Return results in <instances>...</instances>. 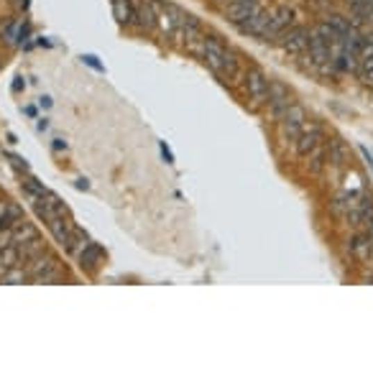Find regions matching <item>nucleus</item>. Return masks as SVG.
Segmentation results:
<instances>
[{"instance_id": "1", "label": "nucleus", "mask_w": 373, "mask_h": 375, "mask_svg": "<svg viewBox=\"0 0 373 375\" xmlns=\"http://www.w3.org/2000/svg\"><path fill=\"white\" fill-rule=\"evenodd\" d=\"M192 54H197L202 62L215 72V74H220V77H228V79H235L238 77V56L233 54L228 47H222L217 39H202L199 47L192 49Z\"/></svg>"}, {"instance_id": "2", "label": "nucleus", "mask_w": 373, "mask_h": 375, "mask_svg": "<svg viewBox=\"0 0 373 375\" xmlns=\"http://www.w3.org/2000/svg\"><path fill=\"white\" fill-rule=\"evenodd\" d=\"M243 85H246L248 100L254 108H263L269 102V85L271 79L263 74L258 67H248L246 74H243Z\"/></svg>"}, {"instance_id": "3", "label": "nucleus", "mask_w": 373, "mask_h": 375, "mask_svg": "<svg viewBox=\"0 0 373 375\" xmlns=\"http://www.w3.org/2000/svg\"><path fill=\"white\" fill-rule=\"evenodd\" d=\"M279 123H281V138L289 141V143H294L297 138H299V133H302L304 123H307V110H304L302 105H297V102H294Z\"/></svg>"}, {"instance_id": "4", "label": "nucleus", "mask_w": 373, "mask_h": 375, "mask_svg": "<svg viewBox=\"0 0 373 375\" xmlns=\"http://www.w3.org/2000/svg\"><path fill=\"white\" fill-rule=\"evenodd\" d=\"M266 105L271 108V115L276 117V120H281L286 110L294 105L292 90H289L284 82H279V79H271V85H269V102H266Z\"/></svg>"}, {"instance_id": "5", "label": "nucleus", "mask_w": 373, "mask_h": 375, "mask_svg": "<svg viewBox=\"0 0 373 375\" xmlns=\"http://www.w3.org/2000/svg\"><path fill=\"white\" fill-rule=\"evenodd\" d=\"M310 28H304V26H292L289 31L281 36V47H284L286 54L292 56H304L310 51Z\"/></svg>"}, {"instance_id": "6", "label": "nucleus", "mask_w": 373, "mask_h": 375, "mask_svg": "<svg viewBox=\"0 0 373 375\" xmlns=\"http://www.w3.org/2000/svg\"><path fill=\"white\" fill-rule=\"evenodd\" d=\"M294 26V10L289 8H279L276 13H271L269 26H266V33H263V41H279L289 28Z\"/></svg>"}, {"instance_id": "7", "label": "nucleus", "mask_w": 373, "mask_h": 375, "mask_svg": "<svg viewBox=\"0 0 373 375\" xmlns=\"http://www.w3.org/2000/svg\"><path fill=\"white\" fill-rule=\"evenodd\" d=\"M320 143H325V131H322V128H320L317 123H312L310 128L304 125L302 133H299V138L294 141V146H297V153H299V156L307 158V156L312 153V151L317 149Z\"/></svg>"}, {"instance_id": "8", "label": "nucleus", "mask_w": 373, "mask_h": 375, "mask_svg": "<svg viewBox=\"0 0 373 375\" xmlns=\"http://www.w3.org/2000/svg\"><path fill=\"white\" fill-rule=\"evenodd\" d=\"M33 210H36L39 219H44L47 225L54 217H59V215H69V212H67V207H64V202L54 194V192H47V194L41 197L39 202H33Z\"/></svg>"}, {"instance_id": "9", "label": "nucleus", "mask_w": 373, "mask_h": 375, "mask_svg": "<svg viewBox=\"0 0 373 375\" xmlns=\"http://www.w3.org/2000/svg\"><path fill=\"white\" fill-rule=\"evenodd\" d=\"M258 8H261L258 0H231V3L222 8V13H225V18H228L233 26H240L246 18L254 16Z\"/></svg>"}, {"instance_id": "10", "label": "nucleus", "mask_w": 373, "mask_h": 375, "mask_svg": "<svg viewBox=\"0 0 373 375\" xmlns=\"http://www.w3.org/2000/svg\"><path fill=\"white\" fill-rule=\"evenodd\" d=\"M358 77L365 85H373V33L363 39V47L358 51Z\"/></svg>"}, {"instance_id": "11", "label": "nucleus", "mask_w": 373, "mask_h": 375, "mask_svg": "<svg viewBox=\"0 0 373 375\" xmlns=\"http://www.w3.org/2000/svg\"><path fill=\"white\" fill-rule=\"evenodd\" d=\"M269 18L271 13L269 10L258 8L251 18H246L243 24L238 26L240 33H246V36H256V39H263V33H266V26H269Z\"/></svg>"}, {"instance_id": "12", "label": "nucleus", "mask_w": 373, "mask_h": 375, "mask_svg": "<svg viewBox=\"0 0 373 375\" xmlns=\"http://www.w3.org/2000/svg\"><path fill=\"white\" fill-rule=\"evenodd\" d=\"M49 230L54 235V240L59 242L62 248H67V242H69L72 238V230H74V222L69 219V215H59V217H54L49 222Z\"/></svg>"}, {"instance_id": "13", "label": "nucleus", "mask_w": 373, "mask_h": 375, "mask_svg": "<svg viewBox=\"0 0 373 375\" xmlns=\"http://www.w3.org/2000/svg\"><path fill=\"white\" fill-rule=\"evenodd\" d=\"M133 24L141 28H154L156 26V10L149 0H135L133 3Z\"/></svg>"}, {"instance_id": "14", "label": "nucleus", "mask_w": 373, "mask_h": 375, "mask_svg": "<svg viewBox=\"0 0 373 375\" xmlns=\"http://www.w3.org/2000/svg\"><path fill=\"white\" fill-rule=\"evenodd\" d=\"M103 258H105L103 248H100V245H95V242H90L88 248H85V250L80 253V258H77V260H80V268H82V271L92 274V271H97V268H100Z\"/></svg>"}, {"instance_id": "15", "label": "nucleus", "mask_w": 373, "mask_h": 375, "mask_svg": "<svg viewBox=\"0 0 373 375\" xmlns=\"http://www.w3.org/2000/svg\"><path fill=\"white\" fill-rule=\"evenodd\" d=\"M350 253H353V258L368 263V260L373 258V240L368 235H356V238L350 240Z\"/></svg>"}, {"instance_id": "16", "label": "nucleus", "mask_w": 373, "mask_h": 375, "mask_svg": "<svg viewBox=\"0 0 373 375\" xmlns=\"http://www.w3.org/2000/svg\"><path fill=\"white\" fill-rule=\"evenodd\" d=\"M16 248H18V256H21V263H28L31 258H36V256H41V253H47V245H44L41 238H33V240H28V242H21V245H16Z\"/></svg>"}, {"instance_id": "17", "label": "nucleus", "mask_w": 373, "mask_h": 375, "mask_svg": "<svg viewBox=\"0 0 373 375\" xmlns=\"http://www.w3.org/2000/svg\"><path fill=\"white\" fill-rule=\"evenodd\" d=\"M113 16L120 26L133 24V0H113Z\"/></svg>"}, {"instance_id": "18", "label": "nucleus", "mask_w": 373, "mask_h": 375, "mask_svg": "<svg viewBox=\"0 0 373 375\" xmlns=\"http://www.w3.org/2000/svg\"><path fill=\"white\" fill-rule=\"evenodd\" d=\"M327 164H333L335 169H342V166L348 164V151H345L342 141L327 143Z\"/></svg>"}, {"instance_id": "19", "label": "nucleus", "mask_w": 373, "mask_h": 375, "mask_svg": "<svg viewBox=\"0 0 373 375\" xmlns=\"http://www.w3.org/2000/svg\"><path fill=\"white\" fill-rule=\"evenodd\" d=\"M90 245V235L82 230V227L74 225V230H72V238L69 242H67V250H69L74 258H80V253Z\"/></svg>"}, {"instance_id": "20", "label": "nucleus", "mask_w": 373, "mask_h": 375, "mask_svg": "<svg viewBox=\"0 0 373 375\" xmlns=\"http://www.w3.org/2000/svg\"><path fill=\"white\" fill-rule=\"evenodd\" d=\"M18 263H21V256H18L16 245H10V248L0 250V278L8 274L13 266H18Z\"/></svg>"}, {"instance_id": "21", "label": "nucleus", "mask_w": 373, "mask_h": 375, "mask_svg": "<svg viewBox=\"0 0 373 375\" xmlns=\"http://www.w3.org/2000/svg\"><path fill=\"white\" fill-rule=\"evenodd\" d=\"M33 238H39V230L31 225V222H18L16 227H13V245H21V242H28L33 240Z\"/></svg>"}, {"instance_id": "22", "label": "nucleus", "mask_w": 373, "mask_h": 375, "mask_svg": "<svg viewBox=\"0 0 373 375\" xmlns=\"http://www.w3.org/2000/svg\"><path fill=\"white\" fill-rule=\"evenodd\" d=\"M24 192H26V197H28V202H39L41 197L47 194L49 189L44 187V184H41L39 179H33V176H28V179L24 181Z\"/></svg>"}, {"instance_id": "23", "label": "nucleus", "mask_w": 373, "mask_h": 375, "mask_svg": "<svg viewBox=\"0 0 373 375\" xmlns=\"http://www.w3.org/2000/svg\"><path fill=\"white\" fill-rule=\"evenodd\" d=\"M307 158H310V172H312V174H320V172H322V166L327 164V143H320L317 149L312 151V153H310Z\"/></svg>"}, {"instance_id": "24", "label": "nucleus", "mask_w": 373, "mask_h": 375, "mask_svg": "<svg viewBox=\"0 0 373 375\" xmlns=\"http://www.w3.org/2000/svg\"><path fill=\"white\" fill-rule=\"evenodd\" d=\"M18 222H24V210L18 204H6V215H3V227H16Z\"/></svg>"}, {"instance_id": "25", "label": "nucleus", "mask_w": 373, "mask_h": 375, "mask_svg": "<svg viewBox=\"0 0 373 375\" xmlns=\"http://www.w3.org/2000/svg\"><path fill=\"white\" fill-rule=\"evenodd\" d=\"M28 281H31V274L24 266H13L8 274L0 278V283H28Z\"/></svg>"}, {"instance_id": "26", "label": "nucleus", "mask_w": 373, "mask_h": 375, "mask_svg": "<svg viewBox=\"0 0 373 375\" xmlns=\"http://www.w3.org/2000/svg\"><path fill=\"white\" fill-rule=\"evenodd\" d=\"M8 161L18 174H28V164H26V158L16 156V153H8Z\"/></svg>"}, {"instance_id": "27", "label": "nucleus", "mask_w": 373, "mask_h": 375, "mask_svg": "<svg viewBox=\"0 0 373 375\" xmlns=\"http://www.w3.org/2000/svg\"><path fill=\"white\" fill-rule=\"evenodd\" d=\"M13 245V227H0V250Z\"/></svg>"}, {"instance_id": "28", "label": "nucleus", "mask_w": 373, "mask_h": 375, "mask_svg": "<svg viewBox=\"0 0 373 375\" xmlns=\"http://www.w3.org/2000/svg\"><path fill=\"white\" fill-rule=\"evenodd\" d=\"M28 36H31V26L26 24V21H21V28H18V39H16L18 47H24L26 41H28Z\"/></svg>"}, {"instance_id": "29", "label": "nucleus", "mask_w": 373, "mask_h": 375, "mask_svg": "<svg viewBox=\"0 0 373 375\" xmlns=\"http://www.w3.org/2000/svg\"><path fill=\"white\" fill-rule=\"evenodd\" d=\"M82 62L88 64V67H92L95 72H105V67L97 62V56H92V54H85V56H82Z\"/></svg>"}, {"instance_id": "30", "label": "nucleus", "mask_w": 373, "mask_h": 375, "mask_svg": "<svg viewBox=\"0 0 373 375\" xmlns=\"http://www.w3.org/2000/svg\"><path fill=\"white\" fill-rule=\"evenodd\" d=\"M67 149H69V146H67L64 138H54V141H51V151H54V153H62V151H67Z\"/></svg>"}, {"instance_id": "31", "label": "nucleus", "mask_w": 373, "mask_h": 375, "mask_svg": "<svg viewBox=\"0 0 373 375\" xmlns=\"http://www.w3.org/2000/svg\"><path fill=\"white\" fill-rule=\"evenodd\" d=\"M39 108L41 110H51V108H54V100H51V94H41V97H39Z\"/></svg>"}, {"instance_id": "32", "label": "nucleus", "mask_w": 373, "mask_h": 375, "mask_svg": "<svg viewBox=\"0 0 373 375\" xmlns=\"http://www.w3.org/2000/svg\"><path fill=\"white\" fill-rule=\"evenodd\" d=\"M10 90H13V92L16 94H21L26 90V82H24V77H16L13 79V85H10Z\"/></svg>"}, {"instance_id": "33", "label": "nucleus", "mask_w": 373, "mask_h": 375, "mask_svg": "<svg viewBox=\"0 0 373 375\" xmlns=\"http://www.w3.org/2000/svg\"><path fill=\"white\" fill-rule=\"evenodd\" d=\"M49 117H36V131H39V133H47L49 131Z\"/></svg>"}, {"instance_id": "34", "label": "nucleus", "mask_w": 373, "mask_h": 375, "mask_svg": "<svg viewBox=\"0 0 373 375\" xmlns=\"http://www.w3.org/2000/svg\"><path fill=\"white\" fill-rule=\"evenodd\" d=\"M159 149H161V156L167 158V164H174V156H172V151L167 149V143L161 141V143H159Z\"/></svg>"}, {"instance_id": "35", "label": "nucleus", "mask_w": 373, "mask_h": 375, "mask_svg": "<svg viewBox=\"0 0 373 375\" xmlns=\"http://www.w3.org/2000/svg\"><path fill=\"white\" fill-rule=\"evenodd\" d=\"M365 235H368V238L373 240V217L368 219V222H365Z\"/></svg>"}, {"instance_id": "36", "label": "nucleus", "mask_w": 373, "mask_h": 375, "mask_svg": "<svg viewBox=\"0 0 373 375\" xmlns=\"http://www.w3.org/2000/svg\"><path fill=\"white\" fill-rule=\"evenodd\" d=\"M24 112H26V115H28V117H36V108H33V105H26Z\"/></svg>"}, {"instance_id": "37", "label": "nucleus", "mask_w": 373, "mask_h": 375, "mask_svg": "<svg viewBox=\"0 0 373 375\" xmlns=\"http://www.w3.org/2000/svg\"><path fill=\"white\" fill-rule=\"evenodd\" d=\"M77 189H90V184H88V179H77V184H74Z\"/></svg>"}, {"instance_id": "38", "label": "nucleus", "mask_w": 373, "mask_h": 375, "mask_svg": "<svg viewBox=\"0 0 373 375\" xmlns=\"http://www.w3.org/2000/svg\"><path fill=\"white\" fill-rule=\"evenodd\" d=\"M6 204H8V202H0V227H3V215H6Z\"/></svg>"}]
</instances>
